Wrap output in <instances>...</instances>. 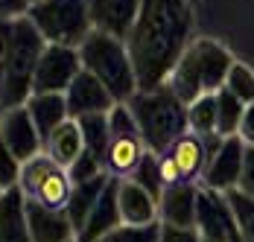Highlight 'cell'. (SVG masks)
I'll return each mask as SVG.
<instances>
[{"label":"cell","instance_id":"cell-1","mask_svg":"<svg viewBox=\"0 0 254 242\" xmlns=\"http://www.w3.org/2000/svg\"><path fill=\"white\" fill-rule=\"evenodd\" d=\"M193 0H140L126 50L137 73V91L167 85L181 53L193 41Z\"/></svg>","mask_w":254,"mask_h":242},{"label":"cell","instance_id":"cell-2","mask_svg":"<svg viewBox=\"0 0 254 242\" xmlns=\"http://www.w3.org/2000/svg\"><path fill=\"white\" fill-rule=\"evenodd\" d=\"M231 53L213 38H193L190 47L181 53L176 67L167 79V88L176 94L184 105L196 102V99L216 94L225 88V76H228Z\"/></svg>","mask_w":254,"mask_h":242},{"label":"cell","instance_id":"cell-3","mask_svg":"<svg viewBox=\"0 0 254 242\" xmlns=\"http://www.w3.org/2000/svg\"><path fill=\"white\" fill-rule=\"evenodd\" d=\"M126 105L137 122V134L155 155H167L178 137L190 131L187 105L167 85L152 88V91H137Z\"/></svg>","mask_w":254,"mask_h":242},{"label":"cell","instance_id":"cell-4","mask_svg":"<svg viewBox=\"0 0 254 242\" xmlns=\"http://www.w3.org/2000/svg\"><path fill=\"white\" fill-rule=\"evenodd\" d=\"M44 47L47 41L41 38V32L26 15L12 21V44L0 76V111L26 105V99L32 97V79Z\"/></svg>","mask_w":254,"mask_h":242},{"label":"cell","instance_id":"cell-5","mask_svg":"<svg viewBox=\"0 0 254 242\" xmlns=\"http://www.w3.org/2000/svg\"><path fill=\"white\" fill-rule=\"evenodd\" d=\"M79 59H82V70L94 73L117 102H128L137 94V73H134V64H131V56H128L123 38H114V35L94 29L82 41Z\"/></svg>","mask_w":254,"mask_h":242},{"label":"cell","instance_id":"cell-6","mask_svg":"<svg viewBox=\"0 0 254 242\" xmlns=\"http://www.w3.org/2000/svg\"><path fill=\"white\" fill-rule=\"evenodd\" d=\"M26 18L35 24L47 44L82 47V41L94 32L88 0H32Z\"/></svg>","mask_w":254,"mask_h":242},{"label":"cell","instance_id":"cell-7","mask_svg":"<svg viewBox=\"0 0 254 242\" xmlns=\"http://www.w3.org/2000/svg\"><path fill=\"white\" fill-rule=\"evenodd\" d=\"M18 187H21L24 198H29V201L64 210V204L70 198V190H73V181H70V172L64 167H59L53 158H47L41 152V155H35L32 161H26L21 167Z\"/></svg>","mask_w":254,"mask_h":242},{"label":"cell","instance_id":"cell-8","mask_svg":"<svg viewBox=\"0 0 254 242\" xmlns=\"http://www.w3.org/2000/svg\"><path fill=\"white\" fill-rule=\"evenodd\" d=\"M79 70H82V59L76 47L47 44L35 67L32 94H64L70 82L79 76Z\"/></svg>","mask_w":254,"mask_h":242},{"label":"cell","instance_id":"cell-9","mask_svg":"<svg viewBox=\"0 0 254 242\" xmlns=\"http://www.w3.org/2000/svg\"><path fill=\"white\" fill-rule=\"evenodd\" d=\"M243 155H246V143L240 140V134L234 137H222L216 149H210L207 164L202 170V187L216 190V193H228L240 181V170H243Z\"/></svg>","mask_w":254,"mask_h":242},{"label":"cell","instance_id":"cell-10","mask_svg":"<svg viewBox=\"0 0 254 242\" xmlns=\"http://www.w3.org/2000/svg\"><path fill=\"white\" fill-rule=\"evenodd\" d=\"M196 231L204 242H231L237 237V222L231 213L225 193L199 187V207H196Z\"/></svg>","mask_w":254,"mask_h":242},{"label":"cell","instance_id":"cell-11","mask_svg":"<svg viewBox=\"0 0 254 242\" xmlns=\"http://www.w3.org/2000/svg\"><path fill=\"white\" fill-rule=\"evenodd\" d=\"M0 137H3V143L12 149V155H15L21 164L32 161L35 155L44 152V140H41L35 122L29 117L26 105L0 111Z\"/></svg>","mask_w":254,"mask_h":242},{"label":"cell","instance_id":"cell-12","mask_svg":"<svg viewBox=\"0 0 254 242\" xmlns=\"http://www.w3.org/2000/svg\"><path fill=\"white\" fill-rule=\"evenodd\" d=\"M64 99H67V111H70L73 120L91 117V114H108L117 105V99L111 97V91L88 70H79V76L64 91Z\"/></svg>","mask_w":254,"mask_h":242},{"label":"cell","instance_id":"cell-13","mask_svg":"<svg viewBox=\"0 0 254 242\" xmlns=\"http://www.w3.org/2000/svg\"><path fill=\"white\" fill-rule=\"evenodd\" d=\"M196 207H199V187L193 181H178L164 187L158 198L161 225L173 228H196Z\"/></svg>","mask_w":254,"mask_h":242},{"label":"cell","instance_id":"cell-14","mask_svg":"<svg viewBox=\"0 0 254 242\" xmlns=\"http://www.w3.org/2000/svg\"><path fill=\"white\" fill-rule=\"evenodd\" d=\"M88 9H91V24L97 32L126 41V35L137 21L140 0H88Z\"/></svg>","mask_w":254,"mask_h":242},{"label":"cell","instance_id":"cell-15","mask_svg":"<svg viewBox=\"0 0 254 242\" xmlns=\"http://www.w3.org/2000/svg\"><path fill=\"white\" fill-rule=\"evenodd\" d=\"M26 225H29V237L32 242H70L76 240V228L70 225V219L64 210L44 207L38 201L26 198Z\"/></svg>","mask_w":254,"mask_h":242},{"label":"cell","instance_id":"cell-16","mask_svg":"<svg viewBox=\"0 0 254 242\" xmlns=\"http://www.w3.org/2000/svg\"><path fill=\"white\" fill-rule=\"evenodd\" d=\"M117 225H123V219H120V207H117V178H111L108 187L102 190L100 201L88 213L85 225L76 231V242H100Z\"/></svg>","mask_w":254,"mask_h":242},{"label":"cell","instance_id":"cell-17","mask_svg":"<svg viewBox=\"0 0 254 242\" xmlns=\"http://www.w3.org/2000/svg\"><path fill=\"white\" fill-rule=\"evenodd\" d=\"M117 207L123 225H155L158 216V198L146 193L131 178H117Z\"/></svg>","mask_w":254,"mask_h":242},{"label":"cell","instance_id":"cell-18","mask_svg":"<svg viewBox=\"0 0 254 242\" xmlns=\"http://www.w3.org/2000/svg\"><path fill=\"white\" fill-rule=\"evenodd\" d=\"M82 149H85L82 125H79V120H73V117H67L62 125H56L50 134H47V140H44V155L53 158V161H56L59 167H64V170H70V167L76 164L79 155H82Z\"/></svg>","mask_w":254,"mask_h":242},{"label":"cell","instance_id":"cell-19","mask_svg":"<svg viewBox=\"0 0 254 242\" xmlns=\"http://www.w3.org/2000/svg\"><path fill=\"white\" fill-rule=\"evenodd\" d=\"M146 152L149 149L140 134H111L108 155H105V172L111 178H128Z\"/></svg>","mask_w":254,"mask_h":242},{"label":"cell","instance_id":"cell-20","mask_svg":"<svg viewBox=\"0 0 254 242\" xmlns=\"http://www.w3.org/2000/svg\"><path fill=\"white\" fill-rule=\"evenodd\" d=\"M0 242H32L26 225V198L21 187L0 193Z\"/></svg>","mask_w":254,"mask_h":242},{"label":"cell","instance_id":"cell-21","mask_svg":"<svg viewBox=\"0 0 254 242\" xmlns=\"http://www.w3.org/2000/svg\"><path fill=\"white\" fill-rule=\"evenodd\" d=\"M108 181H111V175L102 172V175H94V178H88V181H76V184H73L70 198H67V204H64V213H67L70 225H73L76 231L85 225V219L94 210V204L100 201V195H102V190L108 187Z\"/></svg>","mask_w":254,"mask_h":242},{"label":"cell","instance_id":"cell-22","mask_svg":"<svg viewBox=\"0 0 254 242\" xmlns=\"http://www.w3.org/2000/svg\"><path fill=\"white\" fill-rule=\"evenodd\" d=\"M26 111H29L32 122H35L41 140H47V134H50L53 128L62 125L70 117L64 94H32V97L26 99Z\"/></svg>","mask_w":254,"mask_h":242},{"label":"cell","instance_id":"cell-23","mask_svg":"<svg viewBox=\"0 0 254 242\" xmlns=\"http://www.w3.org/2000/svg\"><path fill=\"white\" fill-rule=\"evenodd\" d=\"M167 155L173 158V164L178 167V172H181V178H184V181L199 178L202 170H204V164H207V149H204V140L199 137V134H193V131L181 134Z\"/></svg>","mask_w":254,"mask_h":242},{"label":"cell","instance_id":"cell-24","mask_svg":"<svg viewBox=\"0 0 254 242\" xmlns=\"http://www.w3.org/2000/svg\"><path fill=\"white\" fill-rule=\"evenodd\" d=\"M187 125L193 134H199L202 140H210L216 134V94L196 99L187 105ZM219 137V134H216Z\"/></svg>","mask_w":254,"mask_h":242},{"label":"cell","instance_id":"cell-25","mask_svg":"<svg viewBox=\"0 0 254 242\" xmlns=\"http://www.w3.org/2000/svg\"><path fill=\"white\" fill-rule=\"evenodd\" d=\"M243 111H246V105L234 97V94H228L225 88L216 91V134L219 137H234L240 131Z\"/></svg>","mask_w":254,"mask_h":242},{"label":"cell","instance_id":"cell-26","mask_svg":"<svg viewBox=\"0 0 254 242\" xmlns=\"http://www.w3.org/2000/svg\"><path fill=\"white\" fill-rule=\"evenodd\" d=\"M231 204V213H234V222H237V234L243 242H254V195L240 193L237 187L225 193Z\"/></svg>","mask_w":254,"mask_h":242},{"label":"cell","instance_id":"cell-27","mask_svg":"<svg viewBox=\"0 0 254 242\" xmlns=\"http://www.w3.org/2000/svg\"><path fill=\"white\" fill-rule=\"evenodd\" d=\"M134 184H140L146 193L152 195V198H161L164 193V172H161V155H155V152H146L143 158H140V164H137V170L128 175Z\"/></svg>","mask_w":254,"mask_h":242},{"label":"cell","instance_id":"cell-28","mask_svg":"<svg viewBox=\"0 0 254 242\" xmlns=\"http://www.w3.org/2000/svg\"><path fill=\"white\" fill-rule=\"evenodd\" d=\"M225 91L234 94L243 105L254 102V70L249 64H243V61H234L228 76H225Z\"/></svg>","mask_w":254,"mask_h":242},{"label":"cell","instance_id":"cell-29","mask_svg":"<svg viewBox=\"0 0 254 242\" xmlns=\"http://www.w3.org/2000/svg\"><path fill=\"white\" fill-rule=\"evenodd\" d=\"M161 240V222L155 225H117L100 242H158Z\"/></svg>","mask_w":254,"mask_h":242},{"label":"cell","instance_id":"cell-30","mask_svg":"<svg viewBox=\"0 0 254 242\" xmlns=\"http://www.w3.org/2000/svg\"><path fill=\"white\" fill-rule=\"evenodd\" d=\"M21 167H24V164L12 155V149L3 143V137H0V190H12V187H18Z\"/></svg>","mask_w":254,"mask_h":242},{"label":"cell","instance_id":"cell-31","mask_svg":"<svg viewBox=\"0 0 254 242\" xmlns=\"http://www.w3.org/2000/svg\"><path fill=\"white\" fill-rule=\"evenodd\" d=\"M237 190H240V193H246V195H254V146H246V155H243V170H240Z\"/></svg>","mask_w":254,"mask_h":242},{"label":"cell","instance_id":"cell-32","mask_svg":"<svg viewBox=\"0 0 254 242\" xmlns=\"http://www.w3.org/2000/svg\"><path fill=\"white\" fill-rule=\"evenodd\" d=\"M158 242H202L196 228H173V225H161V240Z\"/></svg>","mask_w":254,"mask_h":242},{"label":"cell","instance_id":"cell-33","mask_svg":"<svg viewBox=\"0 0 254 242\" xmlns=\"http://www.w3.org/2000/svg\"><path fill=\"white\" fill-rule=\"evenodd\" d=\"M32 0H0V21H12V18H21L26 15Z\"/></svg>","mask_w":254,"mask_h":242},{"label":"cell","instance_id":"cell-34","mask_svg":"<svg viewBox=\"0 0 254 242\" xmlns=\"http://www.w3.org/2000/svg\"><path fill=\"white\" fill-rule=\"evenodd\" d=\"M240 140L246 146H254V102L246 105L243 111V122H240Z\"/></svg>","mask_w":254,"mask_h":242},{"label":"cell","instance_id":"cell-35","mask_svg":"<svg viewBox=\"0 0 254 242\" xmlns=\"http://www.w3.org/2000/svg\"><path fill=\"white\" fill-rule=\"evenodd\" d=\"M231 242H243V240H240V234H237V237H234V240H231Z\"/></svg>","mask_w":254,"mask_h":242},{"label":"cell","instance_id":"cell-36","mask_svg":"<svg viewBox=\"0 0 254 242\" xmlns=\"http://www.w3.org/2000/svg\"><path fill=\"white\" fill-rule=\"evenodd\" d=\"M70 242H76V240H70Z\"/></svg>","mask_w":254,"mask_h":242},{"label":"cell","instance_id":"cell-37","mask_svg":"<svg viewBox=\"0 0 254 242\" xmlns=\"http://www.w3.org/2000/svg\"><path fill=\"white\" fill-rule=\"evenodd\" d=\"M0 193H3V190H0Z\"/></svg>","mask_w":254,"mask_h":242},{"label":"cell","instance_id":"cell-38","mask_svg":"<svg viewBox=\"0 0 254 242\" xmlns=\"http://www.w3.org/2000/svg\"><path fill=\"white\" fill-rule=\"evenodd\" d=\"M193 3H196V0H193Z\"/></svg>","mask_w":254,"mask_h":242},{"label":"cell","instance_id":"cell-39","mask_svg":"<svg viewBox=\"0 0 254 242\" xmlns=\"http://www.w3.org/2000/svg\"><path fill=\"white\" fill-rule=\"evenodd\" d=\"M202 242H204V240H202Z\"/></svg>","mask_w":254,"mask_h":242}]
</instances>
